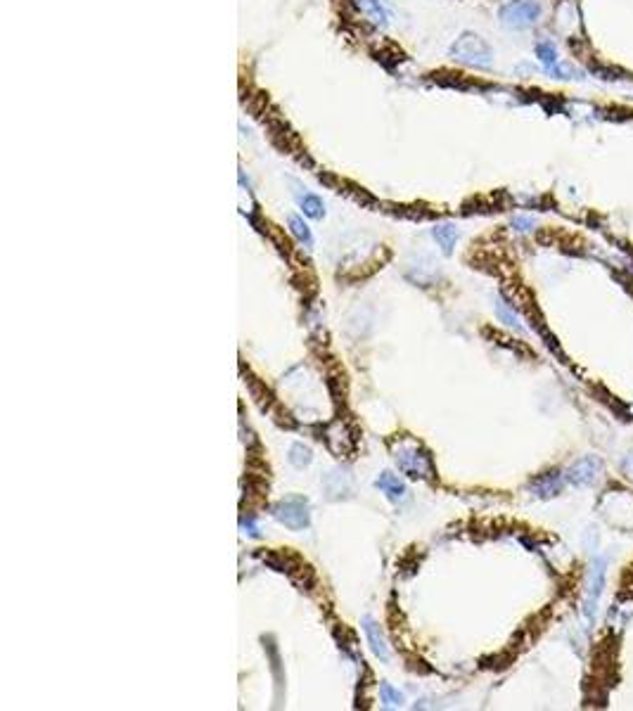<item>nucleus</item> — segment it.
Wrapping results in <instances>:
<instances>
[{
    "label": "nucleus",
    "instance_id": "4be33fe9",
    "mask_svg": "<svg viewBox=\"0 0 633 711\" xmlns=\"http://www.w3.org/2000/svg\"><path fill=\"white\" fill-rule=\"evenodd\" d=\"M242 526H245V529H250L252 536H259V531H257V526H254V521H252V519H250V521H242Z\"/></svg>",
    "mask_w": 633,
    "mask_h": 711
},
{
    "label": "nucleus",
    "instance_id": "dca6fc26",
    "mask_svg": "<svg viewBox=\"0 0 633 711\" xmlns=\"http://www.w3.org/2000/svg\"><path fill=\"white\" fill-rule=\"evenodd\" d=\"M546 71H548V74H551V76L567 78V81H570V78H579V81H582V78H584V71H582V69H577V67H574V64H565V62L553 64V67H551V69H546Z\"/></svg>",
    "mask_w": 633,
    "mask_h": 711
},
{
    "label": "nucleus",
    "instance_id": "4468645a",
    "mask_svg": "<svg viewBox=\"0 0 633 711\" xmlns=\"http://www.w3.org/2000/svg\"><path fill=\"white\" fill-rule=\"evenodd\" d=\"M536 57L541 62H543V67L546 69H551L553 64H558V48H555V43H551V41H539L536 43Z\"/></svg>",
    "mask_w": 633,
    "mask_h": 711
},
{
    "label": "nucleus",
    "instance_id": "a211bd4d",
    "mask_svg": "<svg viewBox=\"0 0 633 711\" xmlns=\"http://www.w3.org/2000/svg\"><path fill=\"white\" fill-rule=\"evenodd\" d=\"M290 462L295 467L309 465V462H311V451L306 446H302V443H295V446L290 448Z\"/></svg>",
    "mask_w": 633,
    "mask_h": 711
},
{
    "label": "nucleus",
    "instance_id": "6e6552de",
    "mask_svg": "<svg viewBox=\"0 0 633 711\" xmlns=\"http://www.w3.org/2000/svg\"><path fill=\"white\" fill-rule=\"evenodd\" d=\"M363 631H365V638H368V645H370V650H373V655L377 657V660L389 662V645H387V641H384L380 626H377L370 617H365L363 619Z\"/></svg>",
    "mask_w": 633,
    "mask_h": 711
},
{
    "label": "nucleus",
    "instance_id": "6ab92c4d",
    "mask_svg": "<svg viewBox=\"0 0 633 711\" xmlns=\"http://www.w3.org/2000/svg\"><path fill=\"white\" fill-rule=\"evenodd\" d=\"M558 17H560V24L570 29V26L577 24V17H579L577 15V5H574V3H563V5H560V10H558Z\"/></svg>",
    "mask_w": 633,
    "mask_h": 711
},
{
    "label": "nucleus",
    "instance_id": "9b49d317",
    "mask_svg": "<svg viewBox=\"0 0 633 711\" xmlns=\"http://www.w3.org/2000/svg\"><path fill=\"white\" fill-rule=\"evenodd\" d=\"M297 202H299V206H302V211L306 214V216H311V218H323L325 216V204H323L321 197H316V194L297 192Z\"/></svg>",
    "mask_w": 633,
    "mask_h": 711
},
{
    "label": "nucleus",
    "instance_id": "20e7f679",
    "mask_svg": "<svg viewBox=\"0 0 633 711\" xmlns=\"http://www.w3.org/2000/svg\"><path fill=\"white\" fill-rule=\"evenodd\" d=\"M273 517L292 531H302L311 524V510L304 498H287L273 505Z\"/></svg>",
    "mask_w": 633,
    "mask_h": 711
},
{
    "label": "nucleus",
    "instance_id": "ddd939ff",
    "mask_svg": "<svg viewBox=\"0 0 633 711\" xmlns=\"http://www.w3.org/2000/svg\"><path fill=\"white\" fill-rule=\"evenodd\" d=\"M496 316H498V321L500 323H505L508 328H512V330H517L522 332V323H520V318H517V313H515L510 306H508L503 299H498L496 302Z\"/></svg>",
    "mask_w": 633,
    "mask_h": 711
},
{
    "label": "nucleus",
    "instance_id": "423d86ee",
    "mask_svg": "<svg viewBox=\"0 0 633 711\" xmlns=\"http://www.w3.org/2000/svg\"><path fill=\"white\" fill-rule=\"evenodd\" d=\"M603 474V460L598 455H584V458L574 460L570 469H567L565 479L570 481L572 486L577 488H584V486H593L596 481L600 479Z\"/></svg>",
    "mask_w": 633,
    "mask_h": 711
},
{
    "label": "nucleus",
    "instance_id": "aec40b11",
    "mask_svg": "<svg viewBox=\"0 0 633 711\" xmlns=\"http://www.w3.org/2000/svg\"><path fill=\"white\" fill-rule=\"evenodd\" d=\"M512 225H515V230H520V233H529L531 228H534V218H529V216H515L512 218Z\"/></svg>",
    "mask_w": 633,
    "mask_h": 711
},
{
    "label": "nucleus",
    "instance_id": "9d476101",
    "mask_svg": "<svg viewBox=\"0 0 633 711\" xmlns=\"http://www.w3.org/2000/svg\"><path fill=\"white\" fill-rule=\"evenodd\" d=\"M432 237L436 240V245L441 247L443 254H451L455 242H458V230L451 223H439L432 228Z\"/></svg>",
    "mask_w": 633,
    "mask_h": 711
},
{
    "label": "nucleus",
    "instance_id": "7ed1b4c3",
    "mask_svg": "<svg viewBox=\"0 0 633 711\" xmlns=\"http://www.w3.org/2000/svg\"><path fill=\"white\" fill-rule=\"evenodd\" d=\"M605 574H608V555L593 557L591 569H589V581H586V593H584V619L589 622V626H593V622H596L600 595H603V588H605Z\"/></svg>",
    "mask_w": 633,
    "mask_h": 711
},
{
    "label": "nucleus",
    "instance_id": "2eb2a0df",
    "mask_svg": "<svg viewBox=\"0 0 633 711\" xmlns=\"http://www.w3.org/2000/svg\"><path fill=\"white\" fill-rule=\"evenodd\" d=\"M287 223H290V230H292V235H295V237L299 240V242L306 245V247H311V245H313L311 228L306 225L302 218H299V216H290V218H287Z\"/></svg>",
    "mask_w": 633,
    "mask_h": 711
},
{
    "label": "nucleus",
    "instance_id": "39448f33",
    "mask_svg": "<svg viewBox=\"0 0 633 711\" xmlns=\"http://www.w3.org/2000/svg\"><path fill=\"white\" fill-rule=\"evenodd\" d=\"M396 465H399L401 472H406L408 477H413V479L432 477V460H429V455L422 451L420 446L399 448V453H396Z\"/></svg>",
    "mask_w": 633,
    "mask_h": 711
},
{
    "label": "nucleus",
    "instance_id": "f257e3e1",
    "mask_svg": "<svg viewBox=\"0 0 633 711\" xmlns=\"http://www.w3.org/2000/svg\"><path fill=\"white\" fill-rule=\"evenodd\" d=\"M448 55L455 62L474 69H491L493 67V50L484 38L474 31H462L448 48Z\"/></svg>",
    "mask_w": 633,
    "mask_h": 711
},
{
    "label": "nucleus",
    "instance_id": "412c9836",
    "mask_svg": "<svg viewBox=\"0 0 633 711\" xmlns=\"http://www.w3.org/2000/svg\"><path fill=\"white\" fill-rule=\"evenodd\" d=\"M622 469H624V474L629 479H633V451H629L624 455V460H622Z\"/></svg>",
    "mask_w": 633,
    "mask_h": 711
},
{
    "label": "nucleus",
    "instance_id": "0eeeda50",
    "mask_svg": "<svg viewBox=\"0 0 633 711\" xmlns=\"http://www.w3.org/2000/svg\"><path fill=\"white\" fill-rule=\"evenodd\" d=\"M565 474L563 472H548L543 474V477H539V479H534L531 481V486H529V491L536 495V498H553V495H558L560 491H563V486H565Z\"/></svg>",
    "mask_w": 633,
    "mask_h": 711
},
{
    "label": "nucleus",
    "instance_id": "f03ea898",
    "mask_svg": "<svg viewBox=\"0 0 633 711\" xmlns=\"http://www.w3.org/2000/svg\"><path fill=\"white\" fill-rule=\"evenodd\" d=\"M498 19L510 31L531 29L541 19V5L536 0H508V3L500 5Z\"/></svg>",
    "mask_w": 633,
    "mask_h": 711
},
{
    "label": "nucleus",
    "instance_id": "f8f14e48",
    "mask_svg": "<svg viewBox=\"0 0 633 711\" xmlns=\"http://www.w3.org/2000/svg\"><path fill=\"white\" fill-rule=\"evenodd\" d=\"M358 5L363 8V12L368 15L377 26H387L389 22V12L384 8L382 0H358Z\"/></svg>",
    "mask_w": 633,
    "mask_h": 711
},
{
    "label": "nucleus",
    "instance_id": "1a4fd4ad",
    "mask_svg": "<svg viewBox=\"0 0 633 711\" xmlns=\"http://www.w3.org/2000/svg\"><path fill=\"white\" fill-rule=\"evenodd\" d=\"M375 486L380 488V491L387 495V498L391 500V503H403L406 500V484L396 477V474H391V472H382L380 477L375 479Z\"/></svg>",
    "mask_w": 633,
    "mask_h": 711
},
{
    "label": "nucleus",
    "instance_id": "f3484780",
    "mask_svg": "<svg viewBox=\"0 0 633 711\" xmlns=\"http://www.w3.org/2000/svg\"><path fill=\"white\" fill-rule=\"evenodd\" d=\"M380 697H382V704L387 709L401 707V702H403V695L399 693V690L391 688L389 683H382V686H380Z\"/></svg>",
    "mask_w": 633,
    "mask_h": 711
}]
</instances>
